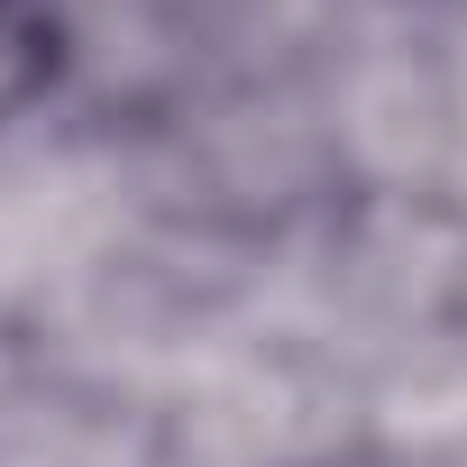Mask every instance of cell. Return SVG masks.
<instances>
[{
  "mask_svg": "<svg viewBox=\"0 0 467 467\" xmlns=\"http://www.w3.org/2000/svg\"><path fill=\"white\" fill-rule=\"evenodd\" d=\"M56 56H65L56 0H0V129L56 83Z\"/></svg>",
  "mask_w": 467,
  "mask_h": 467,
  "instance_id": "obj_1",
  "label": "cell"
}]
</instances>
